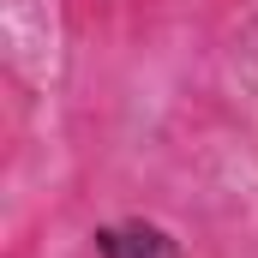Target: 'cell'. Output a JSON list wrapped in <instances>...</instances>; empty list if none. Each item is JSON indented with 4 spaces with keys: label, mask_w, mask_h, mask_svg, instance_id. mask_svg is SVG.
Returning <instances> with one entry per match:
<instances>
[{
    "label": "cell",
    "mask_w": 258,
    "mask_h": 258,
    "mask_svg": "<svg viewBox=\"0 0 258 258\" xmlns=\"http://www.w3.org/2000/svg\"><path fill=\"white\" fill-rule=\"evenodd\" d=\"M96 246H102V258H168V240H162L156 228H144V222H132V228H102Z\"/></svg>",
    "instance_id": "1"
}]
</instances>
